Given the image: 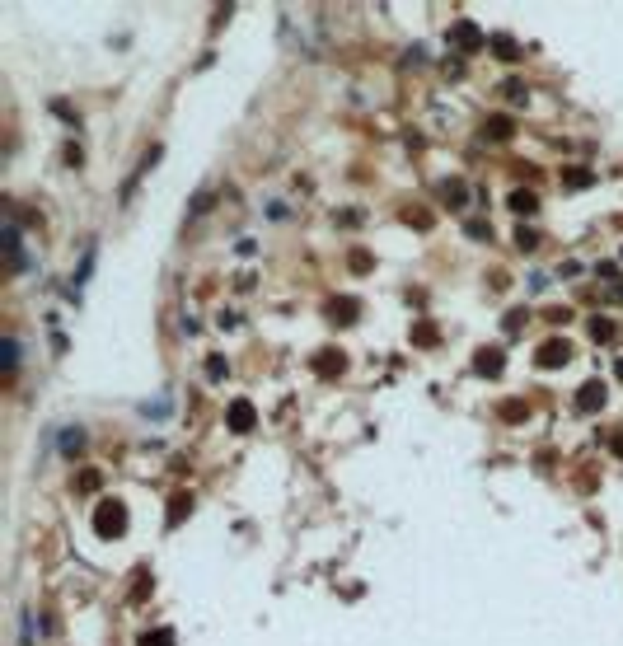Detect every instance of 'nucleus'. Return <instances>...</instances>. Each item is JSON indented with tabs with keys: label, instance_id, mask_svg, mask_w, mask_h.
<instances>
[{
	"label": "nucleus",
	"instance_id": "nucleus-1",
	"mask_svg": "<svg viewBox=\"0 0 623 646\" xmlns=\"http://www.w3.org/2000/svg\"><path fill=\"white\" fill-rule=\"evenodd\" d=\"M94 529H99V534H122V529H127V511H122V501H104V506H99V511H94Z\"/></svg>",
	"mask_w": 623,
	"mask_h": 646
},
{
	"label": "nucleus",
	"instance_id": "nucleus-2",
	"mask_svg": "<svg viewBox=\"0 0 623 646\" xmlns=\"http://www.w3.org/2000/svg\"><path fill=\"white\" fill-rule=\"evenodd\" d=\"M571 361V347L567 342H548L544 351H539V365H544V370H553V365H567Z\"/></svg>",
	"mask_w": 623,
	"mask_h": 646
},
{
	"label": "nucleus",
	"instance_id": "nucleus-3",
	"mask_svg": "<svg viewBox=\"0 0 623 646\" xmlns=\"http://www.w3.org/2000/svg\"><path fill=\"white\" fill-rule=\"evenodd\" d=\"M600 403H604V384H600V380L581 384V398H576V408H581V413H596Z\"/></svg>",
	"mask_w": 623,
	"mask_h": 646
},
{
	"label": "nucleus",
	"instance_id": "nucleus-4",
	"mask_svg": "<svg viewBox=\"0 0 623 646\" xmlns=\"http://www.w3.org/2000/svg\"><path fill=\"white\" fill-rule=\"evenodd\" d=\"M230 431H253V403H230Z\"/></svg>",
	"mask_w": 623,
	"mask_h": 646
},
{
	"label": "nucleus",
	"instance_id": "nucleus-5",
	"mask_svg": "<svg viewBox=\"0 0 623 646\" xmlns=\"http://www.w3.org/2000/svg\"><path fill=\"white\" fill-rule=\"evenodd\" d=\"M511 131H516L511 117H488V122H483V136H488V141H511Z\"/></svg>",
	"mask_w": 623,
	"mask_h": 646
},
{
	"label": "nucleus",
	"instance_id": "nucleus-6",
	"mask_svg": "<svg viewBox=\"0 0 623 646\" xmlns=\"http://www.w3.org/2000/svg\"><path fill=\"white\" fill-rule=\"evenodd\" d=\"M455 43H460V47H468V52H473V47H483L488 38H483V33H478V28H473V24H455Z\"/></svg>",
	"mask_w": 623,
	"mask_h": 646
},
{
	"label": "nucleus",
	"instance_id": "nucleus-7",
	"mask_svg": "<svg viewBox=\"0 0 623 646\" xmlns=\"http://www.w3.org/2000/svg\"><path fill=\"white\" fill-rule=\"evenodd\" d=\"M478 375H501V351H497V347L478 351Z\"/></svg>",
	"mask_w": 623,
	"mask_h": 646
},
{
	"label": "nucleus",
	"instance_id": "nucleus-8",
	"mask_svg": "<svg viewBox=\"0 0 623 646\" xmlns=\"http://www.w3.org/2000/svg\"><path fill=\"white\" fill-rule=\"evenodd\" d=\"M488 43H492L497 52H501V61H520V47L511 43V38H506V33H497V38H488Z\"/></svg>",
	"mask_w": 623,
	"mask_h": 646
},
{
	"label": "nucleus",
	"instance_id": "nucleus-9",
	"mask_svg": "<svg viewBox=\"0 0 623 646\" xmlns=\"http://www.w3.org/2000/svg\"><path fill=\"white\" fill-rule=\"evenodd\" d=\"M61 450H66V454H80V450H84V431H80V426H66V436H61Z\"/></svg>",
	"mask_w": 623,
	"mask_h": 646
},
{
	"label": "nucleus",
	"instance_id": "nucleus-10",
	"mask_svg": "<svg viewBox=\"0 0 623 646\" xmlns=\"http://www.w3.org/2000/svg\"><path fill=\"white\" fill-rule=\"evenodd\" d=\"M511 207H516L520 216H534V211H539V202H534V192H511Z\"/></svg>",
	"mask_w": 623,
	"mask_h": 646
},
{
	"label": "nucleus",
	"instance_id": "nucleus-11",
	"mask_svg": "<svg viewBox=\"0 0 623 646\" xmlns=\"http://www.w3.org/2000/svg\"><path fill=\"white\" fill-rule=\"evenodd\" d=\"M141 646H174V632H169V627H155V632L141 637Z\"/></svg>",
	"mask_w": 623,
	"mask_h": 646
},
{
	"label": "nucleus",
	"instance_id": "nucleus-12",
	"mask_svg": "<svg viewBox=\"0 0 623 646\" xmlns=\"http://www.w3.org/2000/svg\"><path fill=\"white\" fill-rule=\"evenodd\" d=\"M591 337H596V342H609V337H614V323H609V319H591Z\"/></svg>",
	"mask_w": 623,
	"mask_h": 646
},
{
	"label": "nucleus",
	"instance_id": "nucleus-13",
	"mask_svg": "<svg viewBox=\"0 0 623 646\" xmlns=\"http://www.w3.org/2000/svg\"><path fill=\"white\" fill-rule=\"evenodd\" d=\"M591 178H596V174H586V169H571L563 183H567V187H591Z\"/></svg>",
	"mask_w": 623,
	"mask_h": 646
},
{
	"label": "nucleus",
	"instance_id": "nucleus-14",
	"mask_svg": "<svg viewBox=\"0 0 623 646\" xmlns=\"http://www.w3.org/2000/svg\"><path fill=\"white\" fill-rule=\"evenodd\" d=\"M464 230H468V239H488V234H492V225H488V220H468Z\"/></svg>",
	"mask_w": 623,
	"mask_h": 646
},
{
	"label": "nucleus",
	"instance_id": "nucleus-15",
	"mask_svg": "<svg viewBox=\"0 0 623 646\" xmlns=\"http://www.w3.org/2000/svg\"><path fill=\"white\" fill-rule=\"evenodd\" d=\"M333 314H342V323H352V314H356V300H342V305H333Z\"/></svg>",
	"mask_w": 623,
	"mask_h": 646
},
{
	"label": "nucleus",
	"instance_id": "nucleus-16",
	"mask_svg": "<svg viewBox=\"0 0 623 646\" xmlns=\"http://www.w3.org/2000/svg\"><path fill=\"white\" fill-rule=\"evenodd\" d=\"M188 506H192V501H188V496H179V501H174V511H169V524H179V520H183V511H188Z\"/></svg>",
	"mask_w": 623,
	"mask_h": 646
},
{
	"label": "nucleus",
	"instance_id": "nucleus-17",
	"mask_svg": "<svg viewBox=\"0 0 623 646\" xmlns=\"http://www.w3.org/2000/svg\"><path fill=\"white\" fill-rule=\"evenodd\" d=\"M516 244H520V249H539V239H534L530 230H520V234H516Z\"/></svg>",
	"mask_w": 623,
	"mask_h": 646
},
{
	"label": "nucleus",
	"instance_id": "nucleus-18",
	"mask_svg": "<svg viewBox=\"0 0 623 646\" xmlns=\"http://www.w3.org/2000/svg\"><path fill=\"white\" fill-rule=\"evenodd\" d=\"M207 375H211V380H220V375H225V361H220V356H216V361H207Z\"/></svg>",
	"mask_w": 623,
	"mask_h": 646
},
{
	"label": "nucleus",
	"instance_id": "nucleus-19",
	"mask_svg": "<svg viewBox=\"0 0 623 646\" xmlns=\"http://www.w3.org/2000/svg\"><path fill=\"white\" fill-rule=\"evenodd\" d=\"M614 454H623V436H619V440H614Z\"/></svg>",
	"mask_w": 623,
	"mask_h": 646
}]
</instances>
